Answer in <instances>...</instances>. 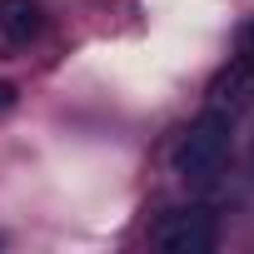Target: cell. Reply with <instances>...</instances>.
I'll list each match as a JSON object with an SVG mask.
<instances>
[{"label": "cell", "mask_w": 254, "mask_h": 254, "mask_svg": "<svg viewBox=\"0 0 254 254\" xmlns=\"http://www.w3.org/2000/svg\"><path fill=\"white\" fill-rule=\"evenodd\" d=\"M229 135H234V120L219 115V110H204L190 130H185L180 150H175V170H180V180H190V185H209V180L224 170V160H229Z\"/></svg>", "instance_id": "1"}, {"label": "cell", "mask_w": 254, "mask_h": 254, "mask_svg": "<svg viewBox=\"0 0 254 254\" xmlns=\"http://www.w3.org/2000/svg\"><path fill=\"white\" fill-rule=\"evenodd\" d=\"M214 244H219V219H214V209H204V204L170 209V214L155 224V249H160V254H209Z\"/></svg>", "instance_id": "2"}, {"label": "cell", "mask_w": 254, "mask_h": 254, "mask_svg": "<svg viewBox=\"0 0 254 254\" xmlns=\"http://www.w3.org/2000/svg\"><path fill=\"white\" fill-rule=\"evenodd\" d=\"M254 105V65L249 60H229L219 75H214V85H209V110H219V115H244Z\"/></svg>", "instance_id": "3"}, {"label": "cell", "mask_w": 254, "mask_h": 254, "mask_svg": "<svg viewBox=\"0 0 254 254\" xmlns=\"http://www.w3.org/2000/svg\"><path fill=\"white\" fill-rule=\"evenodd\" d=\"M40 25H45V15H40L35 0H0V35L5 40L25 45V40L40 35Z\"/></svg>", "instance_id": "4"}, {"label": "cell", "mask_w": 254, "mask_h": 254, "mask_svg": "<svg viewBox=\"0 0 254 254\" xmlns=\"http://www.w3.org/2000/svg\"><path fill=\"white\" fill-rule=\"evenodd\" d=\"M239 60H249L254 65V20L244 25V35H239Z\"/></svg>", "instance_id": "5"}, {"label": "cell", "mask_w": 254, "mask_h": 254, "mask_svg": "<svg viewBox=\"0 0 254 254\" xmlns=\"http://www.w3.org/2000/svg\"><path fill=\"white\" fill-rule=\"evenodd\" d=\"M10 105H15V85H10V80H0V115H5Z\"/></svg>", "instance_id": "6"}]
</instances>
